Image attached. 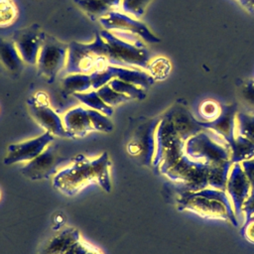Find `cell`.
I'll list each match as a JSON object with an SVG mask.
<instances>
[{
	"mask_svg": "<svg viewBox=\"0 0 254 254\" xmlns=\"http://www.w3.org/2000/svg\"><path fill=\"white\" fill-rule=\"evenodd\" d=\"M110 170L111 160L107 152L95 158L79 154L53 177V187L68 196L78 193L90 184H96L104 191L110 192L112 188Z\"/></svg>",
	"mask_w": 254,
	"mask_h": 254,
	"instance_id": "1",
	"label": "cell"
},
{
	"mask_svg": "<svg viewBox=\"0 0 254 254\" xmlns=\"http://www.w3.org/2000/svg\"><path fill=\"white\" fill-rule=\"evenodd\" d=\"M176 205L180 211H190L203 218L224 220L238 226V218L225 190L205 188L197 191H179Z\"/></svg>",
	"mask_w": 254,
	"mask_h": 254,
	"instance_id": "2",
	"label": "cell"
},
{
	"mask_svg": "<svg viewBox=\"0 0 254 254\" xmlns=\"http://www.w3.org/2000/svg\"><path fill=\"white\" fill-rule=\"evenodd\" d=\"M112 64L109 47L99 32L95 33L93 42L68 44L67 59L64 67L68 73H91Z\"/></svg>",
	"mask_w": 254,
	"mask_h": 254,
	"instance_id": "3",
	"label": "cell"
},
{
	"mask_svg": "<svg viewBox=\"0 0 254 254\" xmlns=\"http://www.w3.org/2000/svg\"><path fill=\"white\" fill-rule=\"evenodd\" d=\"M185 141L170 120L162 114L155 133V153L151 168L157 175H165L185 155Z\"/></svg>",
	"mask_w": 254,
	"mask_h": 254,
	"instance_id": "4",
	"label": "cell"
},
{
	"mask_svg": "<svg viewBox=\"0 0 254 254\" xmlns=\"http://www.w3.org/2000/svg\"><path fill=\"white\" fill-rule=\"evenodd\" d=\"M185 154L190 159L210 167L231 163L228 144L207 129H203L186 141Z\"/></svg>",
	"mask_w": 254,
	"mask_h": 254,
	"instance_id": "5",
	"label": "cell"
},
{
	"mask_svg": "<svg viewBox=\"0 0 254 254\" xmlns=\"http://www.w3.org/2000/svg\"><path fill=\"white\" fill-rule=\"evenodd\" d=\"M99 34L109 47L112 60L111 65L147 69L152 58L144 43L135 44L122 40L112 32L104 29Z\"/></svg>",
	"mask_w": 254,
	"mask_h": 254,
	"instance_id": "6",
	"label": "cell"
},
{
	"mask_svg": "<svg viewBox=\"0 0 254 254\" xmlns=\"http://www.w3.org/2000/svg\"><path fill=\"white\" fill-rule=\"evenodd\" d=\"M210 168V166L194 161L185 154L164 176L175 184L179 191H197L208 188Z\"/></svg>",
	"mask_w": 254,
	"mask_h": 254,
	"instance_id": "7",
	"label": "cell"
},
{
	"mask_svg": "<svg viewBox=\"0 0 254 254\" xmlns=\"http://www.w3.org/2000/svg\"><path fill=\"white\" fill-rule=\"evenodd\" d=\"M38 254H103V252L85 240L77 228L65 226L45 240Z\"/></svg>",
	"mask_w": 254,
	"mask_h": 254,
	"instance_id": "8",
	"label": "cell"
},
{
	"mask_svg": "<svg viewBox=\"0 0 254 254\" xmlns=\"http://www.w3.org/2000/svg\"><path fill=\"white\" fill-rule=\"evenodd\" d=\"M68 44L47 34L37 59V73L48 83H53L62 69H64Z\"/></svg>",
	"mask_w": 254,
	"mask_h": 254,
	"instance_id": "9",
	"label": "cell"
},
{
	"mask_svg": "<svg viewBox=\"0 0 254 254\" xmlns=\"http://www.w3.org/2000/svg\"><path fill=\"white\" fill-rule=\"evenodd\" d=\"M159 120L160 116L139 119L126 144L127 153L134 158H138L142 165L150 168L155 153V133Z\"/></svg>",
	"mask_w": 254,
	"mask_h": 254,
	"instance_id": "10",
	"label": "cell"
},
{
	"mask_svg": "<svg viewBox=\"0 0 254 254\" xmlns=\"http://www.w3.org/2000/svg\"><path fill=\"white\" fill-rule=\"evenodd\" d=\"M27 106L31 116L46 132L55 137H68L60 114L51 106L49 95L44 91H37L27 100Z\"/></svg>",
	"mask_w": 254,
	"mask_h": 254,
	"instance_id": "11",
	"label": "cell"
},
{
	"mask_svg": "<svg viewBox=\"0 0 254 254\" xmlns=\"http://www.w3.org/2000/svg\"><path fill=\"white\" fill-rule=\"evenodd\" d=\"M98 22L104 30L110 32L131 33L141 38L144 42L150 44H157L161 42V39L153 34L151 30L139 19L118 10L109 12L107 15L100 18Z\"/></svg>",
	"mask_w": 254,
	"mask_h": 254,
	"instance_id": "12",
	"label": "cell"
},
{
	"mask_svg": "<svg viewBox=\"0 0 254 254\" xmlns=\"http://www.w3.org/2000/svg\"><path fill=\"white\" fill-rule=\"evenodd\" d=\"M55 140V136L49 132H44L42 135L15 144H10L7 147V153L4 157L5 165H14L18 163H28L51 145Z\"/></svg>",
	"mask_w": 254,
	"mask_h": 254,
	"instance_id": "13",
	"label": "cell"
},
{
	"mask_svg": "<svg viewBox=\"0 0 254 254\" xmlns=\"http://www.w3.org/2000/svg\"><path fill=\"white\" fill-rule=\"evenodd\" d=\"M66 159L60 155L58 149L53 145H49L45 151L34 160L26 163L21 169V173L32 181H40L55 176L59 171V167Z\"/></svg>",
	"mask_w": 254,
	"mask_h": 254,
	"instance_id": "14",
	"label": "cell"
},
{
	"mask_svg": "<svg viewBox=\"0 0 254 254\" xmlns=\"http://www.w3.org/2000/svg\"><path fill=\"white\" fill-rule=\"evenodd\" d=\"M46 35L47 34L36 23L15 31L11 39L24 64H36Z\"/></svg>",
	"mask_w": 254,
	"mask_h": 254,
	"instance_id": "15",
	"label": "cell"
},
{
	"mask_svg": "<svg viewBox=\"0 0 254 254\" xmlns=\"http://www.w3.org/2000/svg\"><path fill=\"white\" fill-rule=\"evenodd\" d=\"M225 191L230 198L234 212L238 218L242 214L243 204L251 193V186L245 176L241 164H232Z\"/></svg>",
	"mask_w": 254,
	"mask_h": 254,
	"instance_id": "16",
	"label": "cell"
},
{
	"mask_svg": "<svg viewBox=\"0 0 254 254\" xmlns=\"http://www.w3.org/2000/svg\"><path fill=\"white\" fill-rule=\"evenodd\" d=\"M163 114L170 120L176 132L185 142L203 130L200 120H197L182 103H174Z\"/></svg>",
	"mask_w": 254,
	"mask_h": 254,
	"instance_id": "17",
	"label": "cell"
},
{
	"mask_svg": "<svg viewBox=\"0 0 254 254\" xmlns=\"http://www.w3.org/2000/svg\"><path fill=\"white\" fill-rule=\"evenodd\" d=\"M63 124L68 137H84L94 131L88 110L85 106L79 105L65 111L63 116Z\"/></svg>",
	"mask_w": 254,
	"mask_h": 254,
	"instance_id": "18",
	"label": "cell"
},
{
	"mask_svg": "<svg viewBox=\"0 0 254 254\" xmlns=\"http://www.w3.org/2000/svg\"><path fill=\"white\" fill-rule=\"evenodd\" d=\"M222 113L217 119L211 122L200 121V124L203 129L211 130L229 144L236 136L235 116L238 110L235 104H222Z\"/></svg>",
	"mask_w": 254,
	"mask_h": 254,
	"instance_id": "19",
	"label": "cell"
},
{
	"mask_svg": "<svg viewBox=\"0 0 254 254\" xmlns=\"http://www.w3.org/2000/svg\"><path fill=\"white\" fill-rule=\"evenodd\" d=\"M0 63L13 74H18L22 71L24 62L12 39L0 37Z\"/></svg>",
	"mask_w": 254,
	"mask_h": 254,
	"instance_id": "20",
	"label": "cell"
},
{
	"mask_svg": "<svg viewBox=\"0 0 254 254\" xmlns=\"http://www.w3.org/2000/svg\"><path fill=\"white\" fill-rule=\"evenodd\" d=\"M109 67L113 72L114 78L132 83L143 89H147L155 82V79L146 70L141 68H129L115 65H109Z\"/></svg>",
	"mask_w": 254,
	"mask_h": 254,
	"instance_id": "21",
	"label": "cell"
},
{
	"mask_svg": "<svg viewBox=\"0 0 254 254\" xmlns=\"http://www.w3.org/2000/svg\"><path fill=\"white\" fill-rule=\"evenodd\" d=\"M228 146L232 164H241L244 161L254 158V143L237 134Z\"/></svg>",
	"mask_w": 254,
	"mask_h": 254,
	"instance_id": "22",
	"label": "cell"
},
{
	"mask_svg": "<svg viewBox=\"0 0 254 254\" xmlns=\"http://www.w3.org/2000/svg\"><path fill=\"white\" fill-rule=\"evenodd\" d=\"M62 86L64 92L68 94L86 92L92 89V83L89 73H68L64 77Z\"/></svg>",
	"mask_w": 254,
	"mask_h": 254,
	"instance_id": "23",
	"label": "cell"
},
{
	"mask_svg": "<svg viewBox=\"0 0 254 254\" xmlns=\"http://www.w3.org/2000/svg\"><path fill=\"white\" fill-rule=\"evenodd\" d=\"M72 95L86 108L102 112L107 116H111L114 112L113 107H110L106 103H104V101L99 97L96 90L94 89H91L86 92L74 93Z\"/></svg>",
	"mask_w": 254,
	"mask_h": 254,
	"instance_id": "24",
	"label": "cell"
},
{
	"mask_svg": "<svg viewBox=\"0 0 254 254\" xmlns=\"http://www.w3.org/2000/svg\"><path fill=\"white\" fill-rule=\"evenodd\" d=\"M74 3L91 19L99 20L100 18L113 11L107 4L101 0H73Z\"/></svg>",
	"mask_w": 254,
	"mask_h": 254,
	"instance_id": "25",
	"label": "cell"
},
{
	"mask_svg": "<svg viewBox=\"0 0 254 254\" xmlns=\"http://www.w3.org/2000/svg\"><path fill=\"white\" fill-rule=\"evenodd\" d=\"M235 123L236 134L254 143V113L237 111Z\"/></svg>",
	"mask_w": 254,
	"mask_h": 254,
	"instance_id": "26",
	"label": "cell"
},
{
	"mask_svg": "<svg viewBox=\"0 0 254 254\" xmlns=\"http://www.w3.org/2000/svg\"><path fill=\"white\" fill-rule=\"evenodd\" d=\"M172 65L170 61L162 56L151 59L146 71L156 80H164L171 72Z\"/></svg>",
	"mask_w": 254,
	"mask_h": 254,
	"instance_id": "27",
	"label": "cell"
},
{
	"mask_svg": "<svg viewBox=\"0 0 254 254\" xmlns=\"http://www.w3.org/2000/svg\"><path fill=\"white\" fill-rule=\"evenodd\" d=\"M231 166L232 163L211 167L208 175V188H212L219 190H225Z\"/></svg>",
	"mask_w": 254,
	"mask_h": 254,
	"instance_id": "28",
	"label": "cell"
},
{
	"mask_svg": "<svg viewBox=\"0 0 254 254\" xmlns=\"http://www.w3.org/2000/svg\"><path fill=\"white\" fill-rule=\"evenodd\" d=\"M108 84L117 92L126 95L130 99H139L142 100L147 96L146 89H143L139 86H136L132 83L123 81L118 78L111 79Z\"/></svg>",
	"mask_w": 254,
	"mask_h": 254,
	"instance_id": "29",
	"label": "cell"
},
{
	"mask_svg": "<svg viewBox=\"0 0 254 254\" xmlns=\"http://www.w3.org/2000/svg\"><path fill=\"white\" fill-rule=\"evenodd\" d=\"M222 110H223L222 104L212 99H206L202 101L198 106V114L201 119L200 121L202 122L214 121L221 115Z\"/></svg>",
	"mask_w": 254,
	"mask_h": 254,
	"instance_id": "30",
	"label": "cell"
},
{
	"mask_svg": "<svg viewBox=\"0 0 254 254\" xmlns=\"http://www.w3.org/2000/svg\"><path fill=\"white\" fill-rule=\"evenodd\" d=\"M96 92L99 95V97L104 101V103H106L110 107H114L121 103L131 100L126 95L115 91L109 84H105L102 87L98 88Z\"/></svg>",
	"mask_w": 254,
	"mask_h": 254,
	"instance_id": "31",
	"label": "cell"
},
{
	"mask_svg": "<svg viewBox=\"0 0 254 254\" xmlns=\"http://www.w3.org/2000/svg\"><path fill=\"white\" fill-rule=\"evenodd\" d=\"M18 17V9L13 0H0V27L12 25Z\"/></svg>",
	"mask_w": 254,
	"mask_h": 254,
	"instance_id": "32",
	"label": "cell"
},
{
	"mask_svg": "<svg viewBox=\"0 0 254 254\" xmlns=\"http://www.w3.org/2000/svg\"><path fill=\"white\" fill-rule=\"evenodd\" d=\"M87 110H88L89 118L91 120V124L94 131L108 133L114 129V124L110 120L109 116L93 109L87 108Z\"/></svg>",
	"mask_w": 254,
	"mask_h": 254,
	"instance_id": "33",
	"label": "cell"
},
{
	"mask_svg": "<svg viewBox=\"0 0 254 254\" xmlns=\"http://www.w3.org/2000/svg\"><path fill=\"white\" fill-rule=\"evenodd\" d=\"M152 0H122L120 10L136 19L142 17Z\"/></svg>",
	"mask_w": 254,
	"mask_h": 254,
	"instance_id": "34",
	"label": "cell"
},
{
	"mask_svg": "<svg viewBox=\"0 0 254 254\" xmlns=\"http://www.w3.org/2000/svg\"><path fill=\"white\" fill-rule=\"evenodd\" d=\"M90 74L91 83H92V89L97 90L98 88L102 87L105 84H108V82L114 78L113 72L110 69L109 65L103 69H98L92 71Z\"/></svg>",
	"mask_w": 254,
	"mask_h": 254,
	"instance_id": "35",
	"label": "cell"
},
{
	"mask_svg": "<svg viewBox=\"0 0 254 254\" xmlns=\"http://www.w3.org/2000/svg\"><path fill=\"white\" fill-rule=\"evenodd\" d=\"M240 98L242 102L254 113V78H249L240 87Z\"/></svg>",
	"mask_w": 254,
	"mask_h": 254,
	"instance_id": "36",
	"label": "cell"
},
{
	"mask_svg": "<svg viewBox=\"0 0 254 254\" xmlns=\"http://www.w3.org/2000/svg\"><path fill=\"white\" fill-rule=\"evenodd\" d=\"M245 176L251 186V192H254V160H247L241 163Z\"/></svg>",
	"mask_w": 254,
	"mask_h": 254,
	"instance_id": "37",
	"label": "cell"
},
{
	"mask_svg": "<svg viewBox=\"0 0 254 254\" xmlns=\"http://www.w3.org/2000/svg\"><path fill=\"white\" fill-rule=\"evenodd\" d=\"M240 234L244 237L245 240L254 244V220L253 219L244 221V224L240 228Z\"/></svg>",
	"mask_w": 254,
	"mask_h": 254,
	"instance_id": "38",
	"label": "cell"
},
{
	"mask_svg": "<svg viewBox=\"0 0 254 254\" xmlns=\"http://www.w3.org/2000/svg\"><path fill=\"white\" fill-rule=\"evenodd\" d=\"M242 214L244 215V220L248 221L254 216V192H251L246 201L243 204Z\"/></svg>",
	"mask_w": 254,
	"mask_h": 254,
	"instance_id": "39",
	"label": "cell"
},
{
	"mask_svg": "<svg viewBox=\"0 0 254 254\" xmlns=\"http://www.w3.org/2000/svg\"><path fill=\"white\" fill-rule=\"evenodd\" d=\"M248 12L254 13V0H237Z\"/></svg>",
	"mask_w": 254,
	"mask_h": 254,
	"instance_id": "40",
	"label": "cell"
},
{
	"mask_svg": "<svg viewBox=\"0 0 254 254\" xmlns=\"http://www.w3.org/2000/svg\"><path fill=\"white\" fill-rule=\"evenodd\" d=\"M101 1L107 4L112 10H119L122 0H101Z\"/></svg>",
	"mask_w": 254,
	"mask_h": 254,
	"instance_id": "41",
	"label": "cell"
},
{
	"mask_svg": "<svg viewBox=\"0 0 254 254\" xmlns=\"http://www.w3.org/2000/svg\"><path fill=\"white\" fill-rule=\"evenodd\" d=\"M64 219L63 215H62L61 213H58V214L55 216V222H54L55 225H54V228L60 230V229H61V225L64 224Z\"/></svg>",
	"mask_w": 254,
	"mask_h": 254,
	"instance_id": "42",
	"label": "cell"
},
{
	"mask_svg": "<svg viewBox=\"0 0 254 254\" xmlns=\"http://www.w3.org/2000/svg\"><path fill=\"white\" fill-rule=\"evenodd\" d=\"M250 219H253V220H254V216H253V217H251ZM250 219H249V220H250Z\"/></svg>",
	"mask_w": 254,
	"mask_h": 254,
	"instance_id": "43",
	"label": "cell"
},
{
	"mask_svg": "<svg viewBox=\"0 0 254 254\" xmlns=\"http://www.w3.org/2000/svg\"><path fill=\"white\" fill-rule=\"evenodd\" d=\"M0 198H1V190H0Z\"/></svg>",
	"mask_w": 254,
	"mask_h": 254,
	"instance_id": "44",
	"label": "cell"
},
{
	"mask_svg": "<svg viewBox=\"0 0 254 254\" xmlns=\"http://www.w3.org/2000/svg\"><path fill=\"white\" fill-rule=\"evenodd\" d=\"M253 160H254V158H253Z\"/></svg>",
	"mask_w": 254,
	"mask_h": 254,
	"instance_id": "45",
	"label": "cell"
}]
</instances>
